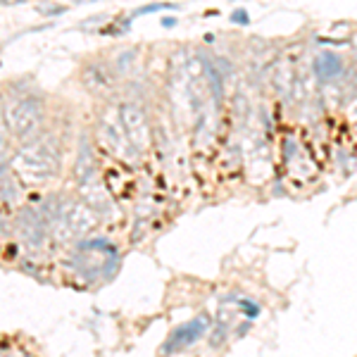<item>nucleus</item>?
I'll list each match as a JSON object with an SVG mask.
<instances>
[{"label":"nucleus","instance_id":"f257e3e1","mask_svg":"<svg viewBox=\"0 0 357 357\" xmlns=\"http://www.w3.org/2000/svg\"><path fill=\"white\" fill-rule=\"evenodd\" d=\"M10 170L19 181L43 183L51 181L60 172V148L57 138L53 134H39L26 138L19 145L17 155L10 162Z\"/></svg>","mask_w":357,"mask_h":357},{"label":"nucleus","instance_id":"f03ea898","mask_svg":"<svg viewBox=\"0 0 357 357\" xmlns=\"http://www.w3.org/2000/svg\"><path fill=\"white\" fill-rule=\"evenodd\" d=\"M3 117L10 136L17 140H26L36 136L43 124V100L34 93L12 95L8 102H3Z\"/></svg>","mask_w":357,"mask_h":357},{"label":"nucleus","instance_id":"7ed1b4c3","mask_svg":"<svg viewBox=\"0 0 357 357\" xmlns=\"http://www.w3.org/2000/svg\"><path fill=\"white\" fill-rule=\"evenodd\" d=\"M119 119H122V127L127 131L131 148L136 150V155H143L150 148V143H153V129H150L145 110L138 102L127 100L119 105Z\"/></svg>","mask_w":357,"mask_h":357},{"label":"nucleus","instance_id":"20e7f679","mask_svg":"<svg viewBox=\"0 0 357 357\" xmlns=\"http://www.w3.org/2000/svg\"><path fill=\"white\" fill-rule=\"evenodd\" d=\"M98 138L102 140V145H105L110 153L117 155L119 160L134 162V158H138L136 150H134L131 143H129L127 131H124V127H122V119H119V107H117V110H115V107H110V110L100 117Z\"/></svg>","mask_w":357,"mask_h":357},{"label":"nucleus","instance_id":"39448f33","mask_svg":"<svg viewBox=\"0 0 357 357\" xmlns=\"http://www.w3.org/2000/svg\"><path fill=\"white\" fill-rule=\"evenodd\" d=\"M208 331H210V319L208 317L200 315L196 319H191V322L181 324V327L170 333V338H167L165 345H162V353L165 355L178 353V350L188 348V345H193L196 340H200Z\"/></svg>","mask_w":357,"mask_h":357},{"label":"nucleus","instance_id":"423d86ee","mask_svg":"<svg viewBox=\"0 0 357 357\" xmlns=\"http://www.w3.org/2000/svg\"><path fill=\"white\" fill-rule=\"evenodd\" d=\"M95 172H98V165H95V148L93 143H91L89 134H84L77 148V160H74V176H77L81 186H91V183H95Z\"/></svg>","mask_w":357,"mask_h":357},{"label":"nucleus","instance_id":"0eeeda50","mask_svg":"<svg viewBox=\"0 0 357 357\" xmlns=\"http://www.w3.org/2000/svg\"><path fill=\"white\" fill-rule=\"evenodd\" d=\"M345 62L338 53H331V51H324L319 53L315 57V77L319 79V84L327 86V84H333L338 81L340 77H345Z\"/></svg>","mask_w":357,"mask_h":357},{"label":"nucleus","instance_id":"6e6552de","mask_svg":"<svg viewBox=\"0 0 357 357\" xmlns=\"http://www.w3.org/2000/svg\"><path fill=\"white\" fill-rule=\"evenodd\" d=\"M19 229H21V236H24L26 241L34 243V246H39V243L43 241V236H46V231H48V219H46V214H43V210L26 208L19 217Z\"/></svg>","mask_w":357,"mask_h":357},{"label":"nucleus","instance_id":"1a4fd4ad","mask_svg":"<svg viewBox=\"0 0 357 357\" xmlns=\"http://www.w3.org/2000/svg\"><path fill=\"white\" fill-rule=\"evenodd\" d=\"M115 69H107L102 62H93L84 69V84L86 89H91L93 93H107L115 86Z\"/></svg>","mask_w":357,"mask_h":357},{"label":"nucleus","instance_id":"9d476101","mask_svg":"<svg viewBox=\"0 0 357 357\" xmlns=\"http://www.w3.org/2000/svg\"><path fill=\"white\" fill-rule=\"evenodd\" d=\"M10 131L5 127V117H3V98H0V170H5L8 165V153H10Z\"/></svg>","mask_w":357,"mask_h":357},{"label":"nucleus","instance_id":"9b49d317","mask_svg":"<svg viewBox=\"0 0 357 357\" xmlns=\"http://www.w3.org/2000/svg\"><path fill=\"white\" fill-rule=\"evenodd\" d=\"M134 60H136V51H124V53H119V55L115 57V62H112V69H115L117 74L129 72V69H131V64H134Z\"/></svg>","mask_w":357,"mask_h":357},{"label":"nucleus","instance_id":"f8f14e48","mask_svg":"<svg viewBox=\"0 0 357 357\" xmlns=\"http://www.w3.org/2000/svg\"><path fill=\"white\" fill-rule=\"evenodd\" d=\"M226 336H229V324H221L219 322L217 327L210 331V345H212V348H219V345L226 340Z\"/></svg>","mask_w":357,"mask_h":357},{"label":"nucleus","instance_id":"ddd939ff","mask_svg":"<svg viewBox=\"0 0 357 357\" xmlns=\"http://www.w3.org/2000/svg\"><path fill=\"white\" fill-rule=\"evenodd\" d=\"M236 300H238V307H241V315H246L248 319H255L259 315V305H257V302L248 300V298H241V295H238Z\"/></svg>","mask_w":357,"mask_h":357},{"label":"nucleus","instance_id":"4468645a","mask_svg":"<svg viewBox=\"0 0 357 357\" xmlns=\"http://www.w3.org/2000/svg\"><path fill=\"white\" fill-rule=\"evenodd\" d=\"M176 3H153V5H145L134 12V17H140V15H150V12H162V10H176Z\"/></svg>","mask_w":357,"mask_h":357},{"label":"nucleus","instance_id":"2eb2a0df","mask_svg":"<svg viewBox=\"0 0 357 357\" xmlns=\"http://www.w3.org/2000/svg\"><path fill=\"white\" fill-rule=\"evenodd\" d=\"M229 19L234 21V24H241V26H248V24H250V15H248V10H243V8L234 10Z\"/></svg>","mask_w":357,"mask_h":357},{"label":"nucleus","instance_id":"dca6fc26","mask_svg":"<svg viewBox=\"0 0 357 357\" xmlns=\"http://www.w3.org/2000/svg\"><path fill=\"white\" fill-rule=\"evenodd\" d=\"M295 150H298L295 140H293V138H286V143H284V155H286V160H293Z\"/></svg>","mask_w":357,"mask_h":357},{"label":"nucleus","instance_id":"f3484780","mask_svg":"<svg viewBox=\"0 0 357 357\" xmlns=\"http://www.w3.org/2000/svg\"><path fill=\"white\" fill-rule=\"evenodd\" d=\"M162 26L172 29V26H176V19H174V17H165V19H162Z\"/></svg>","mask_w":357,"mask_h":357},{"label":"nucleus","instance_id":"a211bd4d","mask_svg":"<svg viewBox=\"0 0 357 357\" xmlns=\"http://www.w3.org/2000/svg\"><path fill=\"white\" fill-rule=\"evenodd\" d=\"M5 5H15V3H19V0H3Z\"/></svg>","mask_w":357,"mask_h":357}]
</instances>
